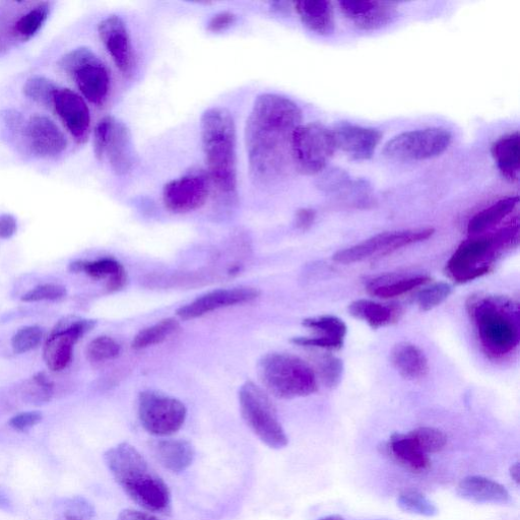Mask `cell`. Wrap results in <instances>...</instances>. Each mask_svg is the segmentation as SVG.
Instances as JSON below:
<instances>
[{"instance_id":"cell-1","label":"cell","mask_w":520,"mask_h":520,"mask_svg":"<svg viewBox=\"0 0 520 520\" xmlns=\"http://www.w3.org/2000/svg\"><path fill=\"white\" fill-rule=\"evenodd\" d=\"M302 122V110L288 97L266 93L254 100L244 132L252 180L269 185L287 172L291 140Z\"/></svg>"},{"instance_id":"cell-2","label":"cell","mask_w":520,"mask_h":520,"mask_svg":"<svg viewBox=\"0 0 520 520\" xmlns=\"http://www.w3.org/2000/svg\"><path fill=\"white\" fill-rule=\"evenodd\" d=\"M201 141L207 174L220 199L234 205L238 198L235 120L224 107H213L201 118Z\"/></svg>"},{"instance_id":"cell-3","label":"cell","mask_w":520,"mask_h":520,"mask_svg":"<svg viewBox=\"0 0 520 520\" xmlns=\"http://www.w3.org/2000/svg\"><path fill=\"white\" fill-rule=\"evenodd\" d=\"M470 319L483 353L491 360L511 355L520 341L519 306L494 295H475L467 302Z\"/></svg>"},{"instance_id":"cell-4","label":"cell","mask_w":520,"mask_h":520,"mask_svg":"<svg viewBox=\"0 0 520 520\" xmlns=\"http://www.w3.org/2000/svg\"><path fill=\"white\" fill-rule=\"evenodd\" d=\"M104 460L115 481L136 503L153 512L169 511L171 493L167 484L135 446L120 443L106 451Z\"/></svg>"},{"instance_id":"cell-5","label":"cell","mask_w":520,"mask_h":520,"mask_svg":"<svg viewBox=\"0 0 520 520\" xmlns=\"http://www.w3.org/2000/svg\"><path fill=\"white\" fill-rule=\"evenodd\" d=\"M519 242L517 217L491 233L471 236L449 258L445 274L457 284H467L491 273L498 259Z\"/></svg>"},{"instance_id":"cell-6","label":"cell","mask_w":520,"mask_h":520,"mask_svg":"<svg viewBox=\"0 0 520 520\" xmlns=\"http://www.w3.org/2000/svg\"><path fill=\"white\" fill-rule=\"evenodd\" d=\"M257 372L268 392L279 399L304 398L317 392L313 369L301 358L271 353L259 360Z\"/></svg>"},{"instance_id":"cell-7","label":"cell","mask_w":520,"mask_h":520,"mask_svg":"<svg viewBox=\"0 0 520 520\" xmlns=\"http://www.w3.org/2000/svg\"><path fill=\"white\" fill-rule=\"evenodd\" d=\"M239 404L244 421L260 440L274 449L288 445V436L262 387L252 381L245 382L239 390Z\"/></svg>"},{"instance_id":"cell-8","label":"cell","mask_w":520,"mask_h":520,"mask_svg":"<svg viewBox=\"0 0 520 520\" xmlns=\"http://www.w3.org/2000/svg\"><path fill=\"white\" fill-rule=\"evenodd\" d=\"M337 151L333 130L316 122L301 124L291 140L292 165L303 175L323 171Z\"/></svg>"},{"instance_id":"cell-9","label":"cell","mask_w":520,"mask_h":520,"mask_svg":"<svg viewBox=\"0 0 520 520\" xmlns=\"http://www.w3.org/2000/svg\"><path fill=\"white\" fill-rule=\"evenodd\" d=\"M57 64L63 73L74 79L87 101L96 106L105 103L110 92V74L103 61L91 49H74L63 55Z\"/></svg>"},{"instance_id":"cell-10","label":"cell","mask_w":520,"mask_h":520,"mask_svg":"<svg viewBox=\"0 0 520 520\" xmlns=\"http://www.w3.org/2000/svg\"><path fill=\"white\" fill-rule=\"evenodd\" d=\"M452 135L442 127L411 130L388 141L383 155L398 162H420L442 155L450 146Z\"/></svg>"},{"instance_id":"cell-11","label":"cell","mask_w":520,"mask_h":520,"mask_svg":"<svg viewBox=\"0 0 520 520\" xmlns=\"http://www.w3.org/2000/svg\"><path fill=\"white\" fill-rule=\"evenodd\" d=\"M434 233L433 228L383 232L338 251L334 255V260L343 265L361 263L363 260L376 256H386L404 247L426 241Z\"/></svg>"},{"instance_id":"cell-12","label":"cell","mask_w":520,"mask_h":520,"mask_svg":"<svg viewBox=\"0 0 520 520\" xmlns=\"http://www.w3.org/2000/svg\"><path fill=\"white\" fill-rule=\"evenodd\" d=\"M186 407L179 400L146 390L139 397V418L142 426L156 436H170L185 423Z\"/></svg>"},{"instance_id":"cell-13","label":"cell","mask_w":520,"mask_h":520,"mask_svg":"<svg viewBox=\"0 0 520 520\" xmlns=\"http://www.w3.org/2000/svg\"><path fill=\"white\" fill-rule=\"evenodd\" d=\"M211 191L212 184L207 172L192 170L164 186L163 203L172 213L186 214L204 207Z\"/></svg>"},{"instance_id":"cell-14","label":"cell","mask_w":520,"mask_h":520,"mask_svg":"<svg viewBox=\"0 0 520 520\" xmlns=\"http://www.w3.org/2000/svg\"><path fill=\"white\" fill-rule=\"evenodd\" d=\"M95 321L77 317L61 319L53 329L44 347V360L48 368L59 372L73 360L75 345L95 327Z\"/></svg>"},{"instance_id":"cell-15","label":"cell","mask_w":520,"mask_h":520,"mask_svg":"<svg viewBox=\"0 0 520 520\" xmlns=\"http://www.w3.org/2000/svg\"><path fill=\"white\" fill-rule=\"evenodd\" d=\"M99 38L117 70L126 78L134 75L136 53L128 28L122 18L111 15L98 25Z\"/></svg>"},{"instance_id":"cell-16","label":"cell","mask_w":520,"mask_h":520,"mask_svg":"<svg viewBox=\"0 0 520 520\" xmlns=\"http://www.w3.org/2000/svg\"><path fill=\"white\" fill-rule=\"evenodd\" d=\"M341 12L356 28L376 31L393 24L399 18L395 3L376 0H342L338 3Z\"/></svg>"},{"instance_id":"cell-17","label":"cell","mask_w":520,"mask_h":520,"mask_svg":"<svg viewBox=\"0 0 520 520\" xmlns=\"http://www.w3.org/2000/svg\"><path fill=\"white\" fill-rule=\"evenodd\" d=\"M52 106L72 137L79 144L86 143L90 133L91 115L85 99L71 89L58 88Z\"/></svg>"},{"instance_id":"cell-18","label":"cell","mask_w":520,"mask_h":520,"mask_svg":"<svg viewBox=\"0 0 520 520\" xmlns=\"http://www.w3.org/2000/svg\"><path fill=\"white\" fill-rule=\"evenodd\" d=\"M337 150L355 161L371 159L383 135L378 129L352 123H340L333 129Z\"/></svg>"},{"instance_id":"cell-19","label":"cell","mask_w":520,"mask_h":520,"mask_svg":"<svg viewBox=\"0 0 520 520\" xmlns=\"http://www.w3.org/2000/svg\"><path fill=\"white\" fill-rule=\"evenodd\" d=\"M259 295L257 289L248 287L216 290L179 308L177 315L184 320L199 318L222 308L249 303Z\"/></svg>"},{"instance_id":"cell-20","label":"cell","mask_w":520,"mask_h":520,"mask_svg":"<svg viewBox=\"0 0 520 520\" xmlns=\"http://www.w3.org/2000/svg\"><path fill=\"white\" fill-rule=\"evenodd\" d=\"M33 154L40 158H55L68 148V141L60 128L49 117L32 116L25 129Z\"/></svg>"},{"instance_id":"cell-21","label":"cell","mask_w":520,"mask_h":520,"mask_svg":"<svg viewBox=\"0 0 520 520\" xmlns=\"http://www.w3.org/2000/svg\"><path fill=\"white\" fill-rule=\"evenodd\" d=\"M293 8L310 32L318 36H330L335 33V11L329 0H303L294 3Z\"/></svg>"},{"instance_id":"cell-22","label":"cell","mask_w":520,"mask_h":520,"mask_svg":"<svg viewBox=\"0 0 520 520\" xmlns=\"http://www.w3.org/2000/svg\"><path fill=\"white\" fill-rule=\"evenodd\" d=\"M105 157L114 173L125 175L134 165L132 135L127 126L115 119L105 149Z\"/></svg>"},{"instance_id":"cell-23","label":"cell","mask_w":520,"mask_h":520,"mask_svg":"<svg viewBox=\"0 0 520 520\" xmlns=\"http://www.w3.org/2000/svg\"><path fill=\"white\" fill-rule=\"evenodd\" d=\"M457 493L467 501L480 504H505L510 500V495L504 486L480 476L463 479L457 488Z\"/></svg>"},{"instance_id":"cell-24","label":"cell","mask_w":520,"mask_h":520,"mask_svg":"<svg viewBox=\"0 0 520 520\" xmlns=\"http://www.w3.org/2000/svg\"><path fill=\"white\" fill-rule=\"evenodd\" d=\"M349 313L364 322L373 330L388 327L397 323L403 310L398 304H382L372 300L360 299L352 302Z\"/></svg>"},{"instance_id":"cell-25","label":"cell","mask_w":520,"mask_h":520,"mask_svg":"<svg viewBox=\"0 0 520 520\" xmlns=\"http://www.w3.org/2000/svg\"><path fill=\"white\" fill-rule=\"evenodd\" d=\"M387 449L400 465L414 473L426 472L431 467L428 454L418 446L409 433L394 434L387 443Z\"/></svg>"},{"instance_id":"cell-26","label":"cell","mask_w":520,"mask_h":520,"mask_svg":"<svg viewBox=\"0 0 520 520\" xmlns=\"http://www.w3.org/2000/svg\"><path fill=\"white\" fill-rule=\"evenodd\" d=\"M153 449L159 463L176 474L186 471L195 458L194 447L183 439L160 440L154 444Z\"/></svg>"},{"instance_id":"cell-27","label":"cell","mask_w":520,"mask_h":520,"mask_svg":"<svg viewBox=\"0 0 520 520\" xmlns=\"http://www.w3.org/2000/svg\"><path fill=\"white\" fill-rule=\"evenodd\" d=\"M492 157L502 176L518 183L520 172V136L518 132L502 136L491 147Z\"/></svg>"},{"instance_id":"cell-28","label":"cell","mask_w":520,"mask_h":520,"mask_svg":"<svg viewBox=\"0 0 520 520\" xmlns=\"http://www.w3.org/2000/svg\"><path fill=\"white\" fill-rule=\"evenodd\" d=\"M390 361L395 369L406 379L418 380L429 372L426 355L416 345L403 342L396 345L390 352Z\"/></svg>"},{"instance_id":"cell-29","label":"cell","mask_w":520,"mask_h":520,"mask_svg":"<svg viewBox=\"0 0 520 520\" xmlns=\"http://www.w3.org/2000/svg\"><path fill=\"white\" fill-rule=\"evenodd\" d=\"M518 203V197H507L477 213L468 224L469 235H482L497 227L516 210Z\"/></svg>"},{"instance_id":"cell-30","label":"cell","mask_w":520,"mask_h":520,"mask_svg":"<svg viewBox=\"0 0 520 520\" xmlns=\"http://www.w3.org/2000/svg\"><path fill=\"white\" fill-rule=\"evenodd\" d=\"M431 281L427 276L397 278L396 276H384L373 280L367 286V291L372 296L390 299L407 294Z\"/></svg>"},{"instance_id":"cell-31","label":"cell","mask_w":520,"mask_h":520,"mask_svg":"<svg viewBox=\"0 0 520 520\" xmlns=\"http://www.w3.org/2000/svg\"><path fill=\"white\" fill-rule=\"evenodd\" d=\"M82 272L93 279L108 278L109 291H118L126 285L127 276L124 268L116 259L111 257L96 260V262H84L82 260Z\"/></svg>"},{"instance_id":"cell-32","label":"cell","mask_w":520,"mask_h":520,"mask_svg":"<svg viewBox=\"0 0 520 520\" xmlns=\"http://www.w3.org/2000/svg\"><path fill=\"white\" fill-rule=\"evenodd\" d=\"M51 12L49 3H39L23 14L13 25V36L22 42L29 41L43 28Z\"/></svg>"},{"instance_id":"cell-33","label":"cell","mask_w":520,"mask_h":520,"mask_svg":"<svg viewBox=\"0 0 520 520\" xmlns=\"http://www.w3.org/2000/svg\"><path fill=\"white\" fill-rule=\"evenodd\" d=\"M180 329L179 322L174 318H166L140 332L133 341L135 350H143L163 343Z\"/></svg>"},{"instance_id":"cell-34","label":"cell","mask_w":520,"mask_h":520,"mask_svg":"<svg viewBox=\"0 0 520 520\" xmlns=\"http://www.w3.org/2000/svg\"><path fill=\"white\" fill-rule=\"evenodd\" d=\"M305 328L319 334L320 337L328 338L345 344L348 333L346 323L337 316L322 315L303 320Z\"/></svg>"},{"instance_id":"cell-35","label":"cell","mask_w":520,"mask_h":520,"mask_svg":"<svg viewBox=\"0 0 520 520\" xmlns=\"http://www.w3.org/2000/svg\"><path fill=\"white\" fill-rule=\"evenodd\" d=\"M399 507L405 512L426 517L435 516L438 509L425 495L418 491L403 492L398 498Z\"/></svg>"},{"instance_id":"cell-36","label":"cell","mask_w":520,"mask_h":520,"mask_svg":"<svg viewBox=\"0 0 520 520\" xmlns=\"http://www.w3.org/2000/svg\"><path fill=\"white\" fill-rule=\"evenodd\" d=\"M58 87L44 77H33L24 85L23 92L30 100L42 104L52 105L53 97Z\"/></svg>"},{"instance_id":"cell-37","label":"cell","mask_w":520,"mask_h":520,"mask_svg":"<svg viewBox=\"0 0 520 520\" xmlns=\"http://www.w3.org/2000/svg\"><path fill=\"white\" fill-rule=\"evenodd\" d=\"M409 434L426 454L441 451L447 443L445 433L436 428L422 427L411 431Z\"/></svg>"},{"instance_id":"cell-38","label":"cell","mask_w":520,"mask_h":520,"mask_svg":"<svg viewBox=\"0 0 520 520\" xmlns=\"http://www.w3.org/2000/svg\"><path fill=\"white\" fill-rule=\"evenodd\" d=\"M452 288L447 283H436L419 292L416 303L420 310L427 312L442 304L451 294Z\"/></svg>"},{"instance_id":"cell-39","label":"cell","mask_w":520,"mask_h":520,"mask_svg":"<svg viewBox=\"0 0 520 520\" xmlns=\"http://www.w3.org/2000/svg\"><path fill=\"white\" fill-rule=\"evenodd\" d=\"M53 395V384L44 373H39L27 382L24 396L31 403L49 402Z\"/></svg>"},{"instance_id":"cell-40","label":"cell","mask_w":520,"mask_h":520,"mask_svg":"<svg viewBox=\"0 0 520 520\" xmlns=\"http://www.w3.org/2000/svg\"><path fill=\"white\" fill-rule=\"evenodd\" d=\"M120 353V345L110 337H99L87 348V356L93 362L110 361L116 359Z\"/></svg>"},{"instance_id":"cell-41","label":"cell","mask_w":520,"mask_h":520,"mask_svg":"<svg viewBox=\"0 0 520 520\" xmlns=\"http://www.w3.org/2000/svg\"><path fill=\"white\" fill-rule=\"evenodd\" d=\"M319 372L325 385L336 388L343 379L344 363L336 356H324L319 363Z\"/></svg>"},{"instance_id":"cell-42","label":"cell","mask_w":520,"mask_h":520,"mask_svg":"<svg viewBox=\"0 0 520 520\" xmlns=\"http://www.w3.org/2000/svg\"><path fill=\"white\" fill-rule=\"evenodd\" d=\"M43 338V332L36 325L21 329L13 338L12 346L17 354H24L36 349Z\"/></svg>"},{"instance_id":"cell-43","label":"cell","mask_w":520,"mask_h":520,"mask_svg":"<svg viewBox=\"0 0 520 520\" xmlns=\"http://www.w3.org/2000/svg\"><path fill=\"white\" fill-rule=\"evenodd\" d=\"M67 288L56 284H44L27 292L22 300L24 302L55 301L67 296Z\"/></svg>"},{"instance_id":"cell-44","label":"cell","mask_w":520,"mask_h":520,"mask_svg":"<svg viewBox=\"0 0 520 520\" xmlns=\"http://www.w3.org/2000/svg\"><path fill=\"white\" fill-rule=\"evenodd\" d=\"M115 119L110 115L105 116L94 129V154L99 161L105 158L106 145Z\"/></svg>"},{"instance_id":"cell-45","label":"cell","mask_w":520,"mask_h":520,"mask_svg":"<svg viewBox=\"0 0 520 520\" xmlns=\"http://www.w3.org/2000/svg\"><path fill=\"white\" fill-rule=\"evenodd\" d=\"M292 343L300 347L317 348L330 351H339L344 347V344L342 343L320 336L314 338H295L292 340Z\"/></svg>"},{"instance_id":"cell-46","label":"cell","mask_w":520,"mask_h":520,"mask_svg":"<svg viewBox=\"0 0 520 520\" xmlns=\"http://www.w3.org/2000/svg\"><path fill=\"white\" fill-rule=\"evenodd\" d=\"M237 22V16L232 12H221L211 18L208 23V31L219 34L227 31Z\"/></svg>"},{"instance_id":"cell-47","label":"cell","mask_w":520,"mask_h":520,"mask_svg":"<svg viewBox=\"0 0 520 520\" xmlns=\"http://www.w3.org/2000/svg\"><path fill=\"white\" fill-rule=\"evenodd\" d=\"M42 421V414L39 412H26L13 417L10 426L18 431H26Z\"/></svg>"},{"instance_id":"cell-48","label":"cell","mask_w":520,"mask_h":520,"mask_svg":"<svg viewBox=\"0 0 520 520\" xmlns=\"http://www.w3.org/2000/svg\"><path fill=\"white\" fill-rule=\"evenodd\" d=\"M18 229L17 221L10 214L0 215V238L9 239L13 237Z\"/></svg>"},{"instance_id":"cell-49","label":"cell","mask_w":520,"mask_h":520,"mask_svg":"<svg viewBox=\"0 0 520 520\" xmlns=\"http://www.w3.org/2000/svg\"><path fill=\"white\" fill-rule=\"evenodd\" d=\"M316 218V213L312 209H301L296 214V227L302 231L311 228Z\"/></svg>"},{"instance_id":"cell-50","label":"cell","mask_w":520,"mask_h":520,"mask_svg":"<svg viewBox=\"0 0 520 520\" xmlns=\"http://www.w3.org/2000/svg\"><path fill=\"white\" fill-rule=\"evenodd\" d=\"M117 520H162L148 512L138 511L134 509H125L120 512Z\"/></svg>"},{"instance_id":"cell-51","label":"cell","mask_w":520,"mask_h":520,"mask_svg":"<svg viewBox=\"0 0 520 520\" xmlns=\"http://www.w3.org/2000/svg\"><path fill=\"white\" fill-rule=\"evenodd\" d=\"M510 476H511L512 480H513L516 484H519V479H520V469H519V464H518V463L514 464V465L510 468Z\"/></svg>"},{"instance_id":"cell-52","label":"cell","mask_w":520,"mask_h":520,"mask_svg":"<svg viewBox=\"0 0 520 520\" xmlns=\"http://www.w3.org/2000/svg\"><path fill=\"white\" fill-rule=\"evenodd\" d=\"M65 518H67V520H86L83 517H80L76 514H71V513L65 515Z\"/></svg>"},{"instance_id":"cell-53","label":"cell","mask_w":520,"mask_h":520,"mask_svg":"<svg viewBox=\"0 0 520 520\" xmlns=\"http://www.w3.org/2000/svg\"><path fill=\"white\" fill-rule=\"evenodd\" d=\"M319 520H345V519L340 515H331V516L323 517Z\"/></svg>"}]
</instances>
